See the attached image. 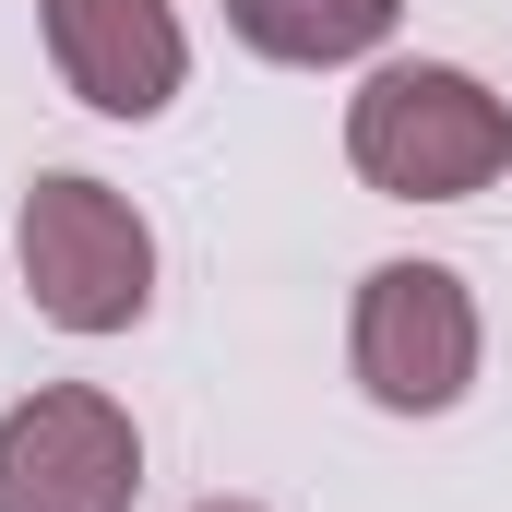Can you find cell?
<instances>
[{
    "label": "cell",
    "mask_w": 512,
    "mask_h": 512,
    "mask_svg": "<svg viewBox=\"0 0 512 512\" xmlns=\"http://www.w3.org/2000/svg\"><path fill=\"white\" fill-rule=\"evenodd\" d=\"M12 251H24V286L60 334H131L155 310V227L108 179H72V167L36 179L12 215Z\"/></svg>",
    "instance_id": "2"
},
{
    "label": "cell",
    "mask_w": 512,
    "mask_h": 512,
    "mask_svg": "<svg viewBox=\"0 0 512 512\" xmlns=\"http://www.w3.org/2000/svg\"><path fill=\"white\" fill-rule=\"evenodd\" d=\"M393 12H405V0H227L239 48L286 60V72H334V60H370V48L393 36Z\"/></svg>",
    "instance_id": "6"
},
{
    "label": "cell",
    "mask_w": 512,
    "mask_h": 512,
    "mask_svg": "<svg viewBox=\"0 0 512 512\" xmlns=\"http://www.w3.org/2000/svg\"><path fill=\"white\" fill-rule=\"evenodd\" d=\"M203 512H262V501H203Z\"/></svg>",
    "instance_id": "7"
},
{
    "label": "cell",
    "mask_w": 512,
    "mask_h": 512,
    "mask_svg": "<svg viewBox=\"0 0 512 512\" xmlns=\"http://www.w3.org/2000/svg\"><path fill=\"white\" fill-rule=\"evenodd\" d=\"M346 155L393 203H465L512 167V108L453 60H382L346 96Z\"/></svg>",
    "instance_id": "1"
},
{
    "label": "cell",
    "mask_w": 512,
    "mask_h": 512,
    "mask_svg": "<svg viewBox=\"0 0 512 512\" xmlns=\"http://www.w3.org/2000/svg\"><path fill=\"white\" fill-rule=\"evenodd\" d=\"M358 393L393 417H441L477 382V298L453 262H370L358 274V322H346Z\"/></svg>",
    "instance_id": "3"
},
{
    "label": "cell",
    "mask_w": 512,
    "mask_h": 512,
    "mask_svg": "<svg viewBox=\"0 0 512 512\" xmlns=\"http://www.w3.org/2000/svg\"><path fill=\"white\" fill-rule=\"evenodd\" d=\"M143 489V429L120 393L48 382L0 417V512H131Z\"/></svg>",
    "instance_id": "4"
},
{
    "label": "cell",
    "mask_w": 512,
    "mask_h": 512,
    "mask_svg": "<svg viewBox=\"0 0 512 512\" xmlns=\"http://www.w3.org/2000/svg\"><path fill=\"white\" fill-rule=\"evenodd\" d=\"M36 24H48L60 84L96 120H155L179 96V72H191V36H179L167 0H36Z\"/></svg>",
    "instance_id": "5"
}]
</instances>
